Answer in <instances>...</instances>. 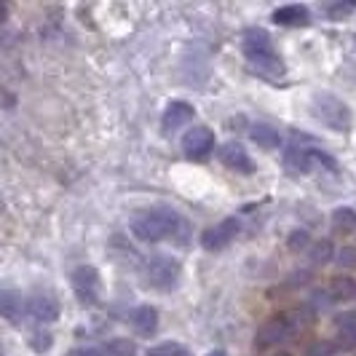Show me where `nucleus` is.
Here are the masks:
<instances>
[{"instance_id": "27", "label": "nucleus", "mask_w": 356, "mask_h": 356, "mask_svg": "<svg viewBox=\"0 0 356 356\" xmlns=\"http://www.w3.org/2000/svg\"><path fill=\"white\" fill-rule=\"evenodd\" d=\"M356 6L354 3H335V6H330V14L332 17H343V14H351Z\"/></svg>"}, {"instance_id": "2", "label": "nucleus", "mask_w": 356, "mask_h": 356, "mask_svg": "<svg viewBox=\"0 0 356 356\" xmlns=\"http://www.w3.org/2000/svg\"><path fill=\"white\" fill-rule=\"evenodd\" d=\"M185 231H188V225L182 222V217L175 209H147L131 220V233L140 241H150V244L179 236Z\"/></svg>"}, {"instance_id": "29", "label": "nucleus", "mask_w": 356, "mask_h": 356, "mask_svg": "<svg viewBox=\"0 0 356 356\" xmlns=\"http://www.w3.org/2000/svg\"><path fill=\"white\" fill-rule=\"evenodd\" d=\"M70 356H99V351H94V348H78Z\"/></svg>"}, {"instance_id": "25", "label": "nucleus", "mask_w": 356, "mask_h": 356, "mask_svg": "<svg viewBox=\"0 0 356 356\" xmlns=\"http://www.w3.org/2000/svg\"><path fill=\"white\" fill-rule=\"evenodd\" d=\"M338 263L346 268H356V250H351V247H346V250L338 252Z\"/></svg>"}, {"instance_id": "24", "label": "nucleus", "mask_w": 356, "mask_h": 356, "mask_svg": "<svg viewBox=\"0 0 356 356\" xmlns=\"http://www.w3.org/2000/svg\"><path fill=\"white\" fill-rule=\"evenodd\" d=\"M311 244V238H308V233L305 231H295L292 236H289V250H305Z\"/></svg>"}, {"instance_id": "20", "label": "nucleus", "mask_w": 356, "mask_h": 356, "mask_svg": "<svg viewBox=\"0 0 356 356\" xmlns=\"http://www.w3.org/2000/svg\"><path fill=\"white\" fill-rule=\"evenodd\" d=\"M332 231H338V233L356 231V212L351 207H340V209L332 212Z\"/></svg>"}, {"instance_id": "9", "label": "nucleus", "mask_w": 356, "mask_h": 356, "mask_svg": "<svg viewBox=\"0 0 356 356\" xmlns=\"http://www.w3.org/2000/svg\"><path fill=\"white\" fill-rule=\"evenodd\" d=\"M236 233H238V220H236V217H228V220L217 222L214 228H209V231L204 233V236H201V244H204V250H209V252L225 250L233 238H236Z\"/></svg>"}, {"instance_id": "22", "label": "nucleus", "mask_w": 356, "mask_h": 356, "mask_svg": "<svg viewBox=\"0 0 356 356\" xmlns=\"http://www.w3.org/2000/svg\"><path fill=\"white\" fill-rule=\"evenodd\" d=\"M147 356H193L185 346H179V343H159V346H153Z\"/></svg>"}, {"instance_id": "23", "label": "nucleus", "mask_w": 356, "mask_h": 356, "mask_svg": "<svg viewBox=\"0 0 356 356\" xmlns=\"http://www.w3.org/2000/svg\"><path fill=\"white\" fill-rule=\"evenodd\" d=\"M343 67L356 78V33L346 38L343 43Z\"/></svg>"}, {"instance_id": "11", "label": "nucleus", "mask_w": 356, "mask_h": 356, "mask_svg": "<svg viewBox=\"0 0 356 356\" xmlns=\"http://www.w3.org/2000/svg\"><path fill=\"white\" fill-rule=\"evenodd\" d=\"M27 319L35 324H54L59 319V305L49 295H35L27 300Z\"/></svg>"}, {"instance_id": "31", "label": "nucleus", "mask_w": 356, "mask_h": 356, "mask_svg": "<svg viewBox=\"0 0 356 356\" xmlns=\"http://www.w3.org/2000/svg\"><path fill=\"white\" fill-rule=\"evenodd\" d=\"M276 356H289V354H276Z\"/></svg>"}, {"instance_id": "7", "label": "nucleus", "mask_w": 356, "mask_h": 356, "mask_svg": "<svg viewBox=\"0 0 356 356\" xmlns=\"http://www.w3.org/2000/svg\"><path fill=\"white\" fill-rule=\"evenodd\" d=\"M72 289L78 295V300L83 305H94L99 300V273L97 268L91 266H81L72 270Z\"/></svg>"}, {"instance_id": "6", "label": "nucleus", "mask_w": 356, "mask_h": 356, "mask_svg": "<svg viewBox=\"0 0 356 356\" xmlns=\"http://www.w3.org/2000/svg\"><path fill=\"white\" fill-rule=\"evenodd\" d=\"M319 163H327L330 169H335L332 159H327L324 153L311 150V147H289L284 153V166H286V172H292V175H308V172H311L314 166H319Z\"/></svg>"}, {"instance_id": "17", "label": "nucleus", "mask_w": 356, "mask_h": 356, "mask_svg": "<svg viewBox=\"0 0 356 356\" xmlns=\"http://www.w3.org/2000/svg\"><path fill=\"white\" fill-rule=\"evenodd\" d=\"M250 137H252V143L260 145V147H266V150H276V147L282 145V137H279V131H276L273 126H266V124L252 126Z\"/></svg>"}, {"instance_id": "18", "label": "nucleus", "mask_w": 356, "mask_h": 356, "mask_svg": "<svg viewBox=\"0 0 356 356\" xmlns=\"http://www.w3.org/2000/svg\"><path fill=\"white\" fill-rule=\"evenodd\" d=\"M99 356H137V346L126 338H110L102 343Z\"/></svg>"}, {"instance_id": "19", "label": "nucleus", "mask_w": 356, "mask_h": 356, "mask_svg": "<svg viewBox=\"0 0 356 356\" xmlns=\"http://www.w3.org/2000/svg\"><path fill=\"white\" fill-rule=\"evenodd\" d=\"M327 295L332 300H351V298H356V282L348 279V276H338V279H332Z\"/></svg>"}, {"instance_id": "14", "label": "nucleus", "mask_w": 356, "mask_h": 356, "mask_svg": "<svg viewBox=\"0 0 356 356\" xmlns=\"http://www.w3.org/2000/svg\"><path fill=\"white\" fill-rule=\"evenodd\" d=\"M0 314L11 324H19L22 316H27V303H22V298L17 292L6 289V292H0Z\"/></svg>"}, {"instance_id": "21", "label": "nucleus", "mask_w": 356, "mask_h": 356, "mask_svg": "<svg viewBox=\"0 0 356 356\" xmlns=\"http://www.w3.org/2000/svg\"><path fill=\"white\" fill-rule=\"evenodd\" d=\"M332 254H335V250H332V244L324 238V241H316L314 247H311V252H308V257H311V263L314 266H327L330 260H332Z\"/></svg>"}, {"instance_id": "15", "label": "nucleus", "mask_w": 356, "mask_h": 356, "mask_svg": "<svg viewBox=\"0 0 356 356\" xmlns=\"http://www.w3.org/2000/svg\"><path fill=\"white\" fill-rule=\"evenodd\" d=\"M273 22L282 27H303L308 24V8L305 6H282L273 11Z\"/></svg>"}, {"instance_id": "5", "label": "nucleus", "mask_w": 356, "mask_h": 356, "mask_svg": "<svg viewBox=\"0 0 356 356\" xmlns=\"http://www.w3.org/2000/svg\"><path fill=\"white\" fill-rule=\"evenodd\" d=\"M145 279H147V284L156 286V289H172L179 282V263L172 260V257H166V254H156L145 266Z\"/></svg>"}, {"instance_id": "26", "label": "nucleus", "mask_w": 356, "mask_h": 356, "mask_svg": "<svg viewBox=\"0 0 356 356\" xmlns=\"http://www.w3.org/2000/svg\"><path fill=\"white\" fill-rule=\"evenodd\" d=\"M30 346H33V351H49L51 348V335H33V340H30Z\"/></svg>"}, {"instance_id": "4", "label": "nucleus", "mask_w": 356, "mask_h": 356, "mask_svg": "<svg viewBox=\"0 0 356 356\" xmlns=\"http://www.w3.org/2000/svg\"><path fill=\"white\" fill-rule=\"evenodd\" d=\"M300 327H303V314H300V311L270 316V319L263 321V327L257 330V335H254V346H257V348H268V346L286 343L289 338H295V335H298V330H300Z\"/></svg>"}, {"instance_id": "3", "label": "nucleus", "mask_w": 356, "mask_h": 356, "mask_svg": "<svg viewBox=\"0 0 356 356\" xmlns=\"http://www.w3.org/2000/svg\"><path fill=\"white\" fill-rule=\"evenodd\" d=\"M311 115L319 121L321 126L332 129V131H348L351 129V110L348 105L338 99L330 91H316L311 97Z\"/></svg>"}, {"instance_id": "30", "label": "nucleus", "mask_w": 356, "mask_h": 356, "mask_svg": "<svg viewBox=\"0 0 356 356\" xmlns=\"http://www.w3.org/2000/svg\"><path fill=\"white\" fill-rule=\"evenodd\" d=\"M207 356H225L222 351H212V354H207Z\"/></svg>"}, {"instance_id": "8", "label": "nucleus", "mask_w": 356, "mask_h": 356, "mask_svg": "<svg viewBox=\"0 0 356 356\" xmlns=\"http://www.w3.org/2000/svg\"><path fill=\"white\" fill-rule=\"evenodd\" d=\"M182 150H185L188 159L204 161L214 150V134L207 126H193V129L182 137Z\"/></svg>"}, {"instance_id": "12", "label": "nucleus", "mask_w": 356, "mask_h": 356, "mask_svg": "<svg viewBox=\"0 0 356 356\" xmlns=\"http://www.w3.org/2000/svg\"><path fill=\"white\" fill-rule=\"evenodd\" d=\"M217 156H220V161H222L228 169H233V172H241V175H250L252 172V159L247 156V150L238 143H225L217 150Z\"/></svg>"}, {"instance_id": "1", "label": "nucleus", "mask_w": 356, "mask_h": 356, "mask_svg": "<svg viewBox=\"0 0 356 356\" xmlns=\"http://www.w3.org/2000/svg\"><path fill=\"white\" fill-rule=\"evenodd\" d=\"M241 51H244L247 62H250L260 75H266L270 81L284 78V62H282V56L276 54L273 40H270V35H268L266 30L250 27V30L244 33V38H241Z\"/></svg>"}, {"instance_id": "13", "label": "nucleus", "mask_w": 356, "mask_h": 356, "mask_svg": "<svg viewBox=\"0 0 356 356\" xmlns=\"http://www.w3.org/2000/svg\"><path fill=\"white\" fill-rule=\"evenodd\" d=\"M129 321H131V327H134L137 335L150 338V335L159 330V311H156L153 305H140V308L131 311V319Z\"/></svg>"}, {"instance_id": "28", "label": "nucleus", "mask_w": 356, "mask_h": 356, "mask_svg": "<svg viewBox=\"0 0 356 356\" xmlns=\"http://www.w3.org/2000/svg\"><path fill=\"white\" fill-rule=\"evenodd\" d=\"M330 354H335V346H330V343H319V346L311 348V356H330Z\"/></svg>"}, {"instance_id": "10", "label": "nucleus", "mask_w": 356, "mask_h": 356, "mask_svg": "<svg viewBox=\"0 0 356 356\" xmlns=\"http://www.w3.org/2000/svg\"><path fill=\"white\" fill-rule=\"evenodd\" d=\"M193 121V107L182 99H175L169 102L166 110H163V118H161V126H163V134H175L182 126H188Z\"/></svg>"}, {"instance_id": "16", "label": "nucleus", "mask_w": 356, "mask_h": 356, "mask_svg": "<svg viewBox=\"0 0 356 356\" xmlns=\"http://www.w3.org/2000/svg\"><path fill=\"white\" fill-rule=\"evenodd\" d=\"M335 335H338V348H356V314H343L335 321Z\"/></svg>"}]
</instances>
